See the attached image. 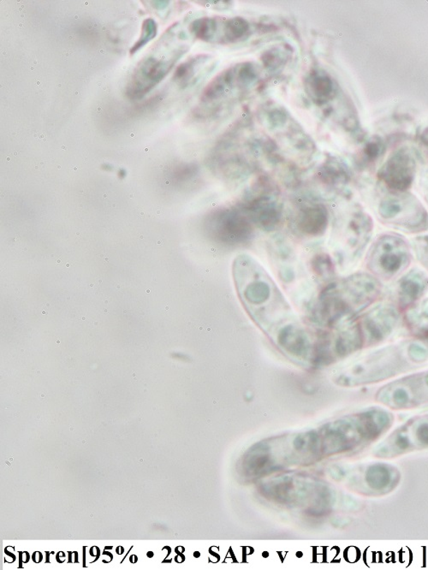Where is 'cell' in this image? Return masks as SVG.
I'll list each match as a JSON object with an SVG mask.
<instances>
[{
  "label": "cell",
  "mask_w": 428,
  "mask_h": 570,
  "mask_svg": "<svg viewBox=\"0 0 428 570\" xmlns=\"http://www.w3.org/2000/svg\"><path fill=\"white\" fill-rule=\"evenodd\" d=\"M31 557L35 564H40L43 560V555L40 552H35Z\"/></svg>",
  "instance_id": "cell-33"
},
{
  "label": "cell",
  "mask_w": 428,
  "mask_h": 570,
  "mask_svg": "<svg viewBox=\"0 0 428 570\" xmlns=\"http://www.w3.org/2000/svg\"><path fill=\"white\" fill-rule=\"evenodd\" d=\"M22 251H27V248H22Z\"/></svg>",
  "instance_id": "cell-57"
},
{
  "label": "cell",
  "mask_w": 428,
  "mask_h": 570,
  "mask_svg": "<svg viewBox=\"0 0 428 570\" xmlns=\"http://www.w3.org/2000/svg\"><path fill=\"white\" fill-rule=\"evenodd\" d=\"M93 325L96 326L99 325V322H94Z\"/></svg>",
  "instance_id": "cell-44"
},
{
  "label": "cell",
  "mask_w": 428,
  "mask_h": 570,
  "mask_svg": "<svg viewBox=\"0 0 428 570\" xmlns=\"http://www.w3.org/2000/svg\"><path fill=\"white\" fill-rule=\"evenodd\" d=\"M329 216L327 208L321 203H306L298 210L296 225L306 236L320 237L327 230Z\"/></svg>",
  "instance_id": "cell-17"
},
{
  "label": "cell",
  "mask_w": 428,
  "mask_h": 570,
  "mask_svg": "<svg viewBox=\"0 0 428 570\" xmlns=\"http://www.w3.org/2000/svg\"><path fill=\"white\" fill-rule=\"evenodd\" d=\"M306 89L313 102L322 105L327 104L336 95L335 81L327 72L313 69L306 81Z\"/></svg>",
  "instance_id": "cell-18"
},
{
  "label": "cell",
  "mask_w": 428,
  "mask_h": 570,
  "mask_svg": "<svg viewBox=\"0 0 428 570\" xmlns=\"http://www.w3.org/2000/svg\"><path fill=\"white\" fill-rule=\"evenodd\" d=\"M372 221L370 216L368 213L363 212V210H355L349 216V220H347L346 229V251L344 258L346 259L351 258V260H354L356 258L361 256V253L363 251L365 247L370 240V237L372 232Z\"/></svg>",
  "instance_id": "cell-16"
},
{
  "label": "cell",
  "mask_w": 428,
  "mask_h": 570,
  "mask_svg": "<svg viewBox=\"0 0 428 570\" xmlns=\"http://www.w3.org/2000/svg\"><path fill=\"white\" fill-rule=\"evenodd\" d=\"M313 267H315L313 270L318 272V274L320 277L323 276L325 278H330L335 273L331 258L325 255L318 256L315 263H313Z\"/></svg>",
  "instance_id": "cell-28"
},
{
  "label": "cell",
  "mask_w": 428,
  "mask_h": 570,
  "mask_svg": "<svg viewBox=\"0 0 428 570\" xmlns=\"http://www.w3.org/2000/svg\"><path fill=\"white\" fill-rule=\"evenodd\" d=\"M15 291L18 293V289L15 288Z\"/></svg>",
  "instance_id": "cell-54"
},
{
  "label": "cell",
  "mask_w": 428,
  "mask_h": 570,
  "mask_svg": "<svg viewBox=\"0 0 428 570\" xmlns=\"http://www.w3.org/2000/svg\"><path fill=\"white\" fill-rule=\"evenodd\" d=\"M82 320H86V318H85V317H82Z\"/></svg>",
  "instance_id": "cell-62"
},
{
  "label": "cell",
  "mask_w": 428,
  "mask_h": 570,
  "mask_svg": "<svg viewBox=\"0 0 428 570\" xmlns=\"http://www.w3.org/2000/svg\"><path fill=\"white\" fill-rule=\"evenodd\" d=\"M103 256H104L103 255H99V257H103Z\"/></svg>",
  "instance_id": "cell-63"
},
{
  "label": "cell",
  "mask_w": 428,
  "mask_h": 570,
  "mask_svg": "<svg viewBox=\"0 0 428 570\" xmlns=\"http://www.w3.org/2000/svg\"><path fill=\"white\" fill-rule=\"evenodd\" d=\"M428 291V276L421 269L413 268L404 273L396 283L394 293V303L400 311L413 307Z\"/></svg>",
  "instance_id": "cell-14"
},
{
  "label": "cell",
  "mask_w": 428,
  "mask_h": 570,
  "mask_svg": "<svg viewBox=\"0 0 428 570\" xmlns=\"http://www.w3.org/2000/svg\"><path fill=\"white\" fill-rule=\"evenodd\" d=\"M421 140L423 146L425 147L428 150V127L422 132Z\"/></svg>",
  "instance_id": "cell-31"
},
{
  "label": "cell",
  "mask_w": 428,
  "mask_h": 570,
  "mask_svg": "<svg viewBox=\"0 0 428 570\" xmlns=\"http://www.w3.org/2000/svg\"><path fill=\"white\" fill-rule=\"evenodd\" d=\"M57 263H58V264H60V263H61V260H60V259H58V260H57Z\"/></svg>",
  "instance_id": "cell-46"
},
{
  "label": "cell",
  "mask_w": 428,
  "mask_h": 570,
  "mask_svg": "<svg viewBox=\"0 0 428 570\" xmlns=\"http://www.w3.org/2000/svg\"><path fill=\"white\" fill-rule=\"evenodd\" d=\"M394 420V413L379 407L341 417L317 432L320 451L335 455L367 447L389 431Z\"/></svg>",
  "instance_id": "cell-4"
},
{
  "label": "cell",
  "mask_w": 428,
  "mask_h": 570,
  "mask_svg": "<svg viewBox=\"0 0 428 570\" xmlns=\"http://www.w3.org/2000/svg\"><path fill=\"white\" fill-rule=\"evenodd\" d=\"M428 360V349L419 341H403L380 347L349 362L333 380L343 387L386 381L416 369Z\"/></svg>",
  "instance_id": "cell-2"
},
{
  "label": "cell",
  "mask_w": 428,
  "mask_h": 570,
  "mask_svg": "<svg viewBox=\"0 0 428 570\" xmlns=\"http://www.w3.org/2000/svg\"><path fill=\"white\" fill-rule=\"evenodd\" d=\"M401 311L394 303H380L353 319L363 349L379 345L394 333Z\"/></svg>",
  "instance_id": "cell-9"
},
{
  "label": "cell",
  "mask_w": 428,
  "mask_h": 570,
  "mask_svg": "<svg viewBox=\"0 0 428 570\" xmlns=\"http://www.w3.org/2000/svg\"><path fill=\"white\" fill-rule=\"evenodd\" d=\"M161 213H162V212H161V211H160V210H159V211H157V213H157V214H158V216H159V214H160Z\"/></svg>",
  "instance_id": "cell-45"
},
{
  "label": "cell",
  "mask_w": 428,
  "mask_h": 570,
  "mask_svg": "<svg viewBox=\"0 0 428 570\" xmlns=\"http://www.w3.org/2000/svg\"><path fill=\"white\" fill-rule=\"evenodd\" d=\"M20 558H21L22 561L23 562V563H25V564L27 563V562H29L30 559V556L29 552H25L21 553Z\"/></svg>",
  "instance_id": "cell-35"
},
{
  "label": "cell",
  "mask_w": 428,
  "mask_h": 570,
  "mask_svg": "<svg viewBox=\"0 0 428 570\" xmlns=\"http://www.w3.org/2000/svg\"><path fill=\"white\" fill-rule=\"evenodd\" d=\"M172 65L174 63L153 58L141 62L133 75L131 84H129L127 91L129 97L131 99L143 97L162 81L170 72Z\"/></svg>",
  "instance_id": "cell-13"
},
{
  "label": "cell",
  "mask_w": 428,
  "mask_h": 570,
  "mask_svg": "<svg viewBox=\"0 0 428 570\" xmlns=\"http://www.w3.org/2000/svg\"><path fill=\"white\" fill-rule=\"evenodd\" d=\"M235 291L247 314L286 358L302 366H316L319 337L294 313L280 289L252 256L235 258Z\"/></svg>",
  "instance_id": "cell-1"
},
{
  "label": "cell",
  "mask_w": 428,
  "mask_h": 570,
  "mask_svg": "<svg viewBox=\"0 0 428 570\" xmlns=\"http://www.w3.org/2000/svg\"><path fill=\"white\" fill-rule=\"evenodd\" d=\"M70 267V264H69V263L66 264V267Z\"/></svg>",
  "instance_id": "cell-51"
},
{
  "label": "cell",
  "mask_w": 428,
  "mask_h": 570,
  "mask_svg": "<svg viewBox=\"0 0 428 570\" xmlns=\"http://www.w3.org/2000/svg\"><path fill=\"white\" fill-rule=\"evenodd\" d=\"M286 57L284 52L278 48H273L262 54L261 61L266 68L274 69L285 65Z\"/></svg>",
  "instance_id": "cell-26"
},
{
  "label": "cell",
  "mask_w": 428,
  "mask_h": 570,
  "mask_svg": "<svg viewBox=\"0 0 428 570\" xmlns=\"http://www.w3.org/2000/svg\"><path fill=\"white\" fill-rule=\"evenodd\" d=\"M375 400L395 411L428 405V370L388 383L378 390Z\"/></svg>",
  "instance_id": "cell-7"
},
{
  "label": "cell",
  "mask_w": 428,
  "mask_h": 570,
  "mask_svg": "<svg viewBox=\"0 0 428 570\" xmlns=\"http://www.w3.org/2000/svg\"><path fill=\"white\" fill-rule=\"evenodd\" d=\"M401 479L399 470L391 464L375 463L363 470V491L368 496L379 497L391 493Z\"/></svg>",
  "instance_id": "cell-15"
},
{
  "label": "cell",
  "mask_w": 428,
  "mask_h": 570,
  "mask_svg": "<svg viewBox=\"0 0 428 570\" xmlns=\"http://www.w3.org/2000/svg\"><path fill=\"white\" fill-rule=\"evenodd\" d=\"M410 244L399 234L384 233L377 237L367 253L366 267L380 281H391L402 276L412 263Z\"/></svg>",
  "instance_id": "cell-5"
},
{
  "label": "cell",
  "mask_w": 428,
  "mask_h": 570,
  "mask_svg": "<svg viewBox=\"0 0 428 570\" xmlns=\"http://www.w3.org/2000/svg\"><path fill=\"white\" fill-rule=\"evenodd\" d=\"M427 343H428V340H427Z\"/></svg>",
  "instance_id": "cell-64"
},
{
  "label": "cell",
  "mask_w": 428,
  "mask_h": 570,
  "mask_svg": "<svg viewBox=\"0 0 428 570\" xmlns=\"http://www.w3.org/2000/svg\"><path fill=\"white\" fill-rule=\"evenodd\" d=\"M148 218H151V214H148Z\"/></svg>",
  "instance_id": "cell-61"
},
{
  "label": "cell",
  "mask_w": 428,
  "mask_h": 570,
  "mask_svg": "<svg viewBox=\"0 0 428 570\" xmlns=\"http://www.w3.org/2000/svg\"><path fill=\"white\" fill-rule=\"evenodd\" d=\"M286 121V114L280 108H274L268 113V122L271 127L280 128L284 126Z\"/></svg>",
  "instance_id": "cell-30"
},
{
  "label": "cell",
  "mask_w": 428,
  "mask_h": 570,
  "mask_svg": "<svg viewBox=\"0 0 428 570\" xmlns=\"http://www.w3.org/2000/svg\"><path fill=\"white\" fill-rule=\"evenodd\" d=\"M116 552L117 554H119V555H122V554H124V549L123 546H119V548H117Z\"/></svg>",
  "instance_id": "cell-37"
},
{
  "label": "cell",
  "mask_w": 428,
  "mask_h": 570,
  "mask_svg": "<svg viewBox=\"0 0 428 570\" xmlns=\"http://www.w3.org/2000/svg\"><path fill=\"white\" fill-rule=\"evenodd\" d=\"M377 216L383 225L412 235L428 230V211L414 195L391 192L380 201Z\"/></svg>",
  "instance_id": "cell-6"
},
{
  "label": "cell",
  "mask_w": 428,
  "mask_h": 570,
  "mask_svg": "<svg viewBox=\"0 0 428 570\" xmlns=\"http://www.w3.org/2000/svg\"><path fill=\"white\" fill-rule=\"evenodd\" d=\"M146 292L148 293V294H149V293H150L151 291L150 290H147Z\"/></svg>",
  "instance_id": "cell-56"
},
{
  "label": "cell",
  "mask_w": 428,
  "mask_h": 570,
  "mask_svg": "<svg viewBox=\"0 0 428 570\" xmlns=\"http://www.w3.org/2000/svg\"><path fill=\"white\" fill-rule=\"evenodd\" d=\"M156 23L153 19L149 18L147 20H145L143 25V29H141V37H140V40L136 43L134 46H133L132 49L131 50V53H136V51H138L145 44L152 40L153 38L155 37L156 35Z\"/></svg>",
  "instance_id": "cell-27"
},
{
  "label": "cell",
  "mask_w": 428,
  "mask_h": 570,
  "mask_svg": "<svg viewBox=\"0 0 428 570\" xmlns=\"http://www.w3.org/2000/svg\"><path fill=\"white\" fill-rule=\"evenodd\" d=\"M241 210L217 211L209 218V230L225 243H245L252 237V224Z\"/></svg>",
  "instance_id": "cell-12"
},
{
  "label": "cell",
  "mask_w": 428,
  "mask_h": 570,
  "mask_svg": "<svg viewBox=\"0 0 428 570\" xmlns=\"http://www.w3.org/2000/svg\"><path fill=\"white\" fill-rule=\"evenodd\" d=\"M195 60L186 62L179 66L176 69L175 79L181 84H186L194 75Z\"/></svg>",
  "instance_id": "cell-29"
},
{
  "label": "cell",
  "mask_w": 428,
  "mask_h": 570,
  "mask_svg": "<svg viewBox=\"0 0 428 570\" xmlns=\"http://www.w3.org/2000/svg\"><path fill=\"white\" fill-rule=\"evenodd\" d=\"M77 236L80 237V232H77Z\"/></svg>",
  "instance_id": "cell-52"
},
{
  "label": "cell",
  "mask_w": 428,
  "mask_h": 570,
  "mask_svg": "<svg viewBox=\"0 0 428 570\" xmlns=\"http://www.w3.org/2000/svg\"><path fill=\"white\" fill-rule=\"evenodd\" d=\"M42 314H47V312L46 311H42Z\"/></svg>",
  "instance_id": "cell-48"
},
{
  "label": "cell",
  "mask_w": 428,
  "mask_h": 570,
  "mask_svg": "<svg viewBox=\"0 0 428 570\" xmlns=\"http://www.w3.org/2000/svg\"><path fill=\"white\" fill-rule=\"evenodd\" d=\"M105 260L108 261L109 260L108 257H105Z\"/></svg>",
  "instance_id": "cell-50"
},
{
  "label": "cell",
  "mask_w": 428,
  "mask_h": 570,
  "mask_svg": "<svg viewBox=\"0 0 428 570\" xmlns=\"http://www.w3.org/2000/svg\"><path fill=\"white\" fill-rule=\"evenodd\" d=\"M147 557H148V558H153V557H155V553H154V552H148L147 553Z\"/></svg>",
  "instance_id": "cell-38"
},
{
  "label": "cell",
  "mask_w": 428,
  "mask_h": 570,
  "mask_svg": "<svg viewBox=\"0 0 428 570\" xmlns=\"http://www.w3.org/2000/svg\"><path fill=\"white\" fill-rule=\"evenodd\" d=\"M105 304H108V300H105Z\"/></svg>",
  "instance_id": "cell-58"
},
{
  "label": "cell",
  "mask_w": 428,
  "mask_h": 570,
  "mask_svg": "<svg viewBox=\"0 0 428 570\" xmlns=\"http://www.w3.org/2000/svg\"><path fill=\"white\" fill-rule=\"evenodd\" d=\"M104 312H105V314H108V310H104Z\"/></svg>",
  "instance_id": "cell-53"
},
{
  "label": "cell",
  "mask_w": 428,
  "mask_h": 570,
  "mask_svg": "<svg viewBox=\"0 0 428 570\" xmlns=\"http://www.w3.org/2000/svg\"><path fill=\"white\" fill-rule=\"evenodd\" d=\"M382 281L369 272H356L332 280L320 293L316 305V320L335 330L374 304L382 294Z\"/></svg>",
  "instance_id": "cell-3"
},
{
  "label": "cell",
  "mask_w": 428,
  "mask_h": 570,
  "mask_svg": "<svg viewBox=\"0 0 428 570\" xmlns=\"http://www.w3.org/2000/svg\"><path fill=\"white\" fill-rule=\"evenodd\" d=\"M140 216H141V217L145 216V213H144V212H141V213H140Z\"/></svg>",
  "instance_id": "cell-41"
},
{
  "label": "cell",
  "mask_w": 428,
  "mask_h": 570,
  "mask_svg": "<svg viewBox=\"0 0 428 570\" xmlns=\"http://www.w3.org/2000/svg\"><path fill=\"white\" fill-rule=\"evenodd\" d=\"M383 150L384 144L382 139L374 138L369 140L361 153L364 162L367 164L375 162L380 155H382Z\"/></svg>",
  "instance_id": "cell-25"
},
{
  "label": "cell",
  "mask_w": 428,
  "mask_h": 570,
  "mask_svg": "<svg viewBox=\"0 0 428 570\" xmlns=\"http://www.w3.org/2000/svg\"><path fill=\"white\" fill-rule=\"evenodd\" d=\"M428 450V413L408 419L377 445L375 458L390 460Z\"/></svg>",
  "instance_id": "cell-8"
},
{
  "label": "cell",
  "mask_w": 428,
  "mask_h": 570,
  "mask_svg": "<svg viewBox=\"0 0 428 570\" xmlns=\"http://www.w3.org/2000/svg\"><path fill=\"white\" fill-rule=\"evenodd\" d=\"M46 307H50V304H49V303H47V304H46Z\"/></svg>",
  "instance_id": "cell-60"
},
{
  "label": "cell",
  "mask_w": 428,
  "mask_h": 570,
  "mask_svg": "<svg viewBox=\"0 0 428 570\" xmlns=\"http://www.w3.org/2000/svg\"><path fill=\"white\" fill-rule=\"evenodd\" d=\"M235 81L239 86L249 85L258 77V70L250 62L235 66Z\"/></svg>",
  "instance_id": "cell-23"
},
{
  "label": "cell",
  "mask_w": 428,
  "mask_h": 570,
  "mask_svg": "<svg viewBox=\"0 0 428 570\" xmlns=\"http://www.w3.org/2000/svg\"><path fill=\"white\" fill-rule=\"evenodd\" d=\"M56 343H58V345H60V340H57V342H56Z\"/></svg>",
  "instance_id": "cell-55"
},
{
  "label": "cell",
  "mask_w": 428,
  "mask_h": 570,
  "mask_svg": "<svg viewBox=\"0 0 428 570\" xmlns=\"http://www.w3.org/2000/svg\"><path fill=\"white\" fill-rule=\"evenodd\" d=\"M129 561H131V564H136L137 561H138V557H137L136 555H132L131 557H129Z\"/></svg>",
  "instance_id": "cell-36"
},
{
  "label": "cell",
  "mask_w": 428,
  "mask_h": 570,
  "mask_svg": "<svg viewBox=\"0 0 428 570\" xmlns=\"http://www.w3.org/2000/svg\"><path fill=\"white\" fill-rule=\"evenodd\" d=\"M102 282H103V281H102V279L98 280V283L101 284Z\"/></svg>",
  "instance_id": "cell-47"
},
{
  "label": "cell",
  "mask_w": 428,
  "mask_h": 570,
  "mask_svg": "<svg viewBox=\"0 0 428 570\" xmlns=\"http://www.w3.org/2000/svg\"><path fill=\"white\" fill-rule=\"evenodd\" d=\"M157 244H158L159 245H161V244H162V241H158V243H157Z\"/></svg>",
  "instance_id": "cell-49"
},
{
  "label": "cell",
  "mask_w": 428,
  "mask_h": 570,
  "mask_svg": "<svg viewBox=\"0 0 428 570\" xmlns=\"http://www.w3.org/2000/svg\"><path fill=\"white\" fill-rule=\"evenodd\" d=\"M140 238H141V239H143L144 237L143 236H140Z\"/></svg>",
  "instance_id": "cell-59"
},
{
  "label": "cell",
  "mask_w": 428,
  "mask_h": 570,
  "mask_svg": "<svg viewBox=\"0 0 428 570\" xmlns=\"http://www.w3.org/2000/svg\"><path fill=\"white\" fill-rule=\"evenodd\" d=\"M117 290H120L121 284H117Z\"/></svg>",
  "instance_id": "cell-42"
},
{
  "label": "cell",
  "mask_w": 428,
  "mask_h": 570,
  "mask_svg": "<svg viewBox=\"0 0 428 570\" xmlns=\"http://www.w3.org/2000/svg\"><path fill=\"white\" fill-rule=\"evenodd\" d=\"M19 240V236H15V241H17Z\"/></svg>",
  "instance_id": "cell-43"
},
{
  "label": "cell",
  "mask_w": 428,
  "mask_h": 570,
  "mask_svg": "<svg viewBox=\"0 0 428 570\" xmlns=\"http://www.w3.org/2000/svg\"><path fill=\"white\" fill-rule=\"evenodd\" d=\"M237 84L235 77V68L231 67L223 70L207 86L203 92L202 98L205 101H213L219 99L226 93L227 89Z\"/></svg>",
  "instance_id": "cell-19"
},
{
  "label": "cell",
  "mask_w": 428,
  "mask_h": 570,
  "mask_svg": "<svg viewBox=\"0 0 428 570\" xmlns=\"http://www.w3.org/2000/svg\"><path fill=\"white\" fill-rule=\"evenodd\" d=\"M268 182L259 183L258 189L241 204V211L249 220L265 230H273L280 224L282 208L273 190H264ZM272 188V187H271Z\"/></svg>",
  "instance_id": "cell-10"
},
{
  "label": "cell",
  "mask_w": 428,
  "mask_h": 570,
  "mask_svg": "<svg viewBox=\"0 0 428 570\" xmlns=\"http://www.w3.org/2000/svg\"><path fill=\"white\" fill-rule=\"evenodd\" d=\"M412 251L420 264L428 272V235H417L410 241Z\"/></svg>",
  "instance_id": "cell-24"
},
{
  "label": "cell",
  "mask_w": 428,
  "mask_h": 570,
  "mask_svg": "<svg viewBox=\"0 0 428 570\" xmlns=\"http://www.w3.org/2000/svg\"><path fill=\"white\" fill-rule=\"evenodd\" d=\"M250 25L246 19L235 17L227 20L225 25V37L230 42L240 40L246 34L249 33Z\"/></svg>",
  "instance_id": "cell-22"
},
{
  "label": "cell",
  "mask_w": 428,
  "mask_h": 570,
  "mask_svg": "<svg viewBox=\"0 0 428 570\" xmlns=\"http://www.w3.org/2000/svg\"><path fill=\"white\" fill-rule=\"evenodd\" d=\"M103 554H104V555H108V556H109L110 557H111V559H112V560L113 559V556H112V553H110V552H107V550H105V552H104V553H103Z\"/></svg>",
  "instance_id": "cell-39"
},
{
  "label": "cell",
  "mask_w": 428,
  "mask_h": 570,
  "mask_svg": "<svg viewBox=\"0 0 428 570\" xmlns=\"http://www.w3.org/2000/svg\"><path fill=\"white\" fill-rule=\"evenodd\" d=\"M319 177L322 182L328 183V185H335L347 183L349 175L347 167L343 162L332 159L322 166Z\"/></svg>",
  "instance_id": "cell-20"
},
{
  "label": "cell",
  "mask_w": 428,
  "mask_h": 570,
  "mask_svg": "<svg viewBox=\"0 0 428 570\" xmlns=\"http://www.w3.org/2000/svg\"><path fill=\"white\" fill-rule=\"evenodd\" d=\"M89 552H90V555H91L92 557H96V559L94 560L93 562H96L98 559H99V557H100V550L99 548H97V546H93V548L91 549H90Z\"/></svg>",
  "instance_id": "cell-32"
},
{
  "label": "cell",
  "mask_w": 428,
  "mask_h": 570,
  "mask_svg": "<svg viewBox=\"0 0 428 570\" xmlns=\"http://www.w3.org/2000/svg\"><path fill=\"white\" fill-rule=\"evenodd\" d=\"M65 558H66V556H65V552H58V554L57 555V561L58 562V563H60V564L64 563V562H65Z\"/></svg>",
  "instance_id": "cell-34"
},
{
  "label": "cell",
  "mask_w": 428,
  "mask_h": 570,
  "mask_svg": "<svg viewBox=\"0 0 428 570\" xmlns=\"http://www.w3.org/2000/svg\"><path fill=\"white\" fill-rule=\"evenodd\" d=\"M415 169L413 155L406 148H401L388 158L380 171L379 178L391 192H407L413 185Z\"/></svg>",
  "instance_id": "cell-11"
},
{
  "label": "cell",
  "mask_w": 428,
  "mask_h": 570,
  "mask_svg": "<svg viewBox=\"0 0 428 570\" xmlns=\"http://www.w3.org/2000/svg\"><path fill=\"white\" fill-rule=\"evenodd\" d=\"M425 199H426V201H427V205H428V189L426 191Z\"/></svg>",
  "instance_id": "cell-40"
},
{
  "label": "cell",
  "mask_w": 428,
  "mask_h": 570,
  "mask_svg": "<svg viewBox=\"0 0 428 570\" xmlns=\"http://www.w3.org/2000/svg\"><path fill=\"white\" fill-rule=\"evenodd\" d=\"M217 21L212 18H202L191 23L190 30L200 40L209 41L215 37Z\"/></svg>",
  "instance_id": "cell-21"
}]
</instances>
